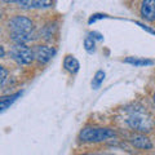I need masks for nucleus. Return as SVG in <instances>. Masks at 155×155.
<instances>
[{
  "label": "nucleus",
  "instance_id": "1",
  "mask_svg": "<svg viewBox=\"0 0 155 155\" xmlns=\"http://www.w3.org/2000/svg\"><path fill=\"white\" fill-rule=\"evenodd\" d=\"M115 130L111 128H96V127H87L80 132L79 137L83 142H104L109 138L115 137Z\"/></svg>",
  "mask_w": 155,
  "mask_h": 155
},
{
  "label": "nucleus",
  "instance_id": "2",
  "mask_svg": "<svg viewBox=\"0 0 155 155\" xmlns=\"http://www.w3.org/2000/svg\"><path fill=\"white\" fill-rule=\"evenodd\" d=\"M127 124L132 129L138 130V132H150L153 128L151 119L142 110H136L130 113L127 119Z\"/></svg>",
  "mask_w": 155,
  "mask_h": 155
},
{
  "label": "nucleus",
  "instance_id": "3",
  "mask_svg": "<svg viewBox=\"0 0 155 155\" xmlns=\"http://www.w3.org/2000/svg\"><path fill=\"white\" fill-rule=\"evenodd\" d=\"M9 54L17 62L18 65H30L35 60V54L31 48H28L26 44H14L12 47Z\"/></svg>",
  "mask_w": 155,
  "mask_h": 155
},
{
  "label": "nucleus",
  "instance_id": "4",
  "mask_svg": "<svg viewBox=\"0 0 155 155\" xmlns=\"http://www.w3.org/2000/svg\"><path fill=\"white\" fill-rule=\"evenodd\" d=\"M8 27L12 32H19V34H31L34 28V23L30 18L17 16L13 17L11 21L8 22Z\"/></svg>",
  "mask_w": 155,
  "mask_h": 155
},
{
  "label": "nucleus",
  "instance_id": "5",
  "mask_svg": "<svg viewBox=\"0 0 155 155\" xmlns=\"http://www.w3.org/2000/svg\"><path fill=\"white\" fill-rule=\"evenodd\" d=\"M34 54H35L36 61H39L40 64H47L56 54V49L49 45H38L34 49Z\"/></svg>",
  "mask_w": 155,
  "mask_h": 155
},
{
  "label": "nucleus",
  "instance_id": "6",
  "mask_svg": "<svg viewBox=\"0 0 155 155\" xmlns=\"http://www.w3.org/2000/svg\"><path fill=\"white\" fill-rule=\"evenodd\" d=\"M19 8L31 11V9H45L53 4V0H18Z\"/></svg>",
  "mask_w": 155,
  "mask_h": 155
},
{
  "label": "nucleus",
  "instance_id": "7",
  "mask_svg": "<svg viewBox=\"0 0 155 155\" xmlns=\"http://www.w3.org/2000/svg\"><path fill=\"white\" fill-rule=\"evenodd\" d=\"M141 17L147 22L155 21V0H143L140 9Z\"/></svg>",
  "mask_w": 155,
  "mask_h": 155
},
{
  "label": "nucleus",
  "instance_id": "8",
  "mask_svg": "<svg viewBox=\"0 0 155 155\" xmlns=\"http://www.w3.org/2000/svg\"><path fill=\"white\" fill-rule=\"evenodd\" d=\"M130 143H132L134 147L142 149V150H149L153 147L151 141H150L145 134H141V133L132 136V137H130Z\"/></svg>",
  "mask_w": 155,
  "mask_h": 155
},
{
  "label": "nucleus",
  "instance_id": "9",
  "mask_svg": "<svg viewBox=\"0 0 155 155\" xmlns=\"http://www.w3.org/2000/svg\"><path fill=\"white\" fill-rule=\"evenodd\" d=\"M64 67L69 72H71V74H76V72L79 71L80 65L74 56H66L64 60Z\"/></svg>",
  "mask_w": 155,
  "mask_h": 155
},
{
  "label": "nucleus",
  "instance_id": "10",
  "mask_svg": "<svg viewBox=\"0 0 155 155\" xmlns=\"http://www.w3.org/2000/svg\"><path fill=\"white\" fill-rule=\"evenodd\" d=\"M125 64H129L134 67H145V66H150L154 65V61L151 60H145V58H138V57H128L124 60Z\"/></svg>",
  "mask_w": 155,
  "mask_h": 155
},
{
  "label": "nucleus",
  "instance_id": "11",
  "mask_svg": "<svg viewBox=\"0 0 155 155\" xmlns=\"http://www.w3.org/2000/svg\"><path fill=\"white\" fill-rule=\"evenodd\" d=\"M21 94H22V92H17V93L11 94V96H3L2 100H0V107H2V111H5L14 101H17L18 97H21Z\"/></svg>",
  "mask_w": 155,
  "mask_h": 155
},
{
  "label": "nucleus",
  "instance_id": "12",
  "mask_svg": "<svg viewBox=\"0 0 155 155\" xmlns=\"http://www.w3.org/2000/svg\"><path fill=\"white\" fill-rule=\"evenodd\" d=\"M11 39L16 44H26L27 41L31 40V34H19V32H12Z\"/></svg>",
  "mask_w": 155,
  "mask_h": 155
},
{
  "label": "nucleus",
  "instance_id": "13",
  "mask_svg": "<svg viewBox=\"0 0 155 155\" xmlns=\"http://www.w3.org/2000/svg\"><path fill=\"white\" fill-rule=\"evenodd\" d=\"M105 76H106L105 71H102V70H98V71H97L96 75H94V78H93V80H92V88H93V89H98L100 87H101V84L104 83Z\"/></svg>",
  "mask_w": 155,
  "mask_h": 155
},
{
  "label": "nucleus",
  "instance_id": "14",
  "mask_svg": "<svg viewBox=\"0 0 155 155\" xmlns=\"http://www.w3.org/2000/svg\"><path fill=\"white\" fill-rule=\"evenodd\" d=\"M94 47H96V43H94V39L93 38H87L85 40H84V48H85V51L87 52H94Z\"/></svg>",
  "mask_w": 155,
  "mask_h": 155
},
{
  "label": "nucleus",
  "instance_id": "15",
  "mask_svg": "<svg viewBox=\"0 0 155 155\" xmlns=\"http://www.w3.org/2000/svg\"><path fill=\"white\" fill-rule=\"evenodd\" d=\"M0 71H2V79H0V85L4 87V85H5V81H7V78H8V71L4 69L3 66H2V69H0Z\"/></svg>",
  "mask_w": 155,
  "mask_h": 155
},
{
  "label": "nucleus",
  "instance_id": "16",
  "mask_svg": "<svg viewBox=\"0 0 155 155\" xmlns=\"http://www.w3.org/2000/svg\"><path fill=\"white\" fill-rule=\"evenodd\" d=\"M137 25L141 27V28H143V30H146L147 32H150V34H154L155 35V30H153V28H150L149 26H146V25H143V23H141V22H137Z\"/></svg>",
  "mask_w": 155,
  "mask_h": 155
},
{
  "label": "nucleus",
  "instance_id": "17",
  "mask_svg": "<svg viewBox=\"0 0 155 155\" xmlns=\"http://www.w3.org/2000/svg\"><path fill=\"white\" fill-rule=\"evenodd\" d=\"M104 17H106L105 14H94V17H91L89 18V23H92V22H94L96 19H100V18H104Z\"/></svg>",
  "mask_w": 155,
  "mask_h": 155
},
{
  "label": "nucleus",
  "instance_id": "18",
  "mask_svg": "<svg viewBox=\"0 0 155 155\" xmlns=\"http://www.w3.org/2000/svg\"><path fill=\"white\" fill-rule=\"evenodd\" d=\"M3 3H7V4H12V3H18V0H3Z\"/></svg>",
  "mask_w": 155,
  "mask_h": 155
},
{
  "label": "nucleus",
  "instance_id": "19",
  "mask_svg": "<svg viewBox=\"0 0 155 155\" xmlns=\"http://www.w3.org/2000/svg\"><path fill=\"white\" fill-rule=\"evenodd\" d=\"M0 52H2V58H4V56H5V51H4V47H0Z\"/></svg>",
  "mask_w": 155,
  "mask_h": 155
},
{
  "label": "nucleus",
  "instance_id": "20",
  "mask_svg": "<svg viewBox=\"0 0 155 155\" xmlns=\"http://www.w3.org/2000/svg\"><path fill=\"white\" fill-rule=\"evenodd\" d=\"M153 101H154V104H155V93H154V96H153Z\"/></svg>",
  "mask_w": 155,
  "mask_h": 155
}]
</instances>
